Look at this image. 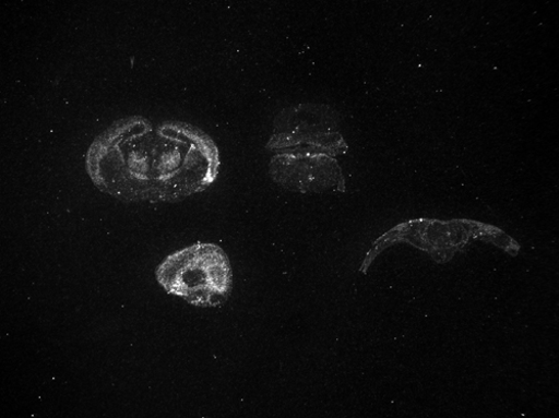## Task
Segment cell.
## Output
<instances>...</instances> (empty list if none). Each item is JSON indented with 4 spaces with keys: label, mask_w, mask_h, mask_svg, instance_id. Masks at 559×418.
I'll list each match as a JSON object with an SVG mask.
<instances>
[{
    "label": "cell",
    "mask_w": 559,
    "mask_h": 418,
    "mask_svg": "<svg viewBox=\"0 0 559 418\" xmlns=\"http://www.w3.org/2000/svg\"><path fill=\"white\" fill-rule=\"evenodd\" d=\"M85 168L99 191L120 202L175 203L210 188L219 154L211 136L193 124H154L132 116L95 139Z\"/></svg>",
    "instance_id": "obj_1"
},
{
    "label": "cell",
    "mask_w": 559,
    "mask_h": 418,
    "mask_svg": "<svg viewBox=\"0 0 559 418\" xmlns=\"http://www.w3.org/2000/svg\"><path fill=\"white\" fill-rule=\"evenodd\" d=\"M164 290L201 308L224 304L233 288L225 252L215 244L197 243L167 256L156 270Z\"/></svg>",
    "instance_id": "obj_2"
}]
</instances>
